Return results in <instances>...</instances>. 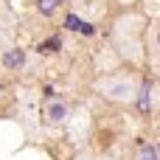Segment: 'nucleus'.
I'll list each match as a JSON object with an SVG mask.
<instances>
[{
	"mask_svg": "<svg viewBox=\"0 0 160 160\" xmlns=\"http://www.w3.org/2000/svg\"><path fill=\"white\" fill-rule=\"evenodd\" d=\"M59 48H62V39H59V37H51V39L39 42V51H42V53H53V51H59Z\"/></svg>",
	"mask_w": 160,
	"mask_h": 160,
	"instance_id": "obj_6",
	"label": "nucleus"
},
{
	"mask_svg": "<svg viewBox=\"0 0 160 160\" xmlns=\"http://www.w3.org/2000/svg\"><path fill=\"white\" fill-rule=\"evenodd\" d=\"M138 160H160V152H158V143H146L141 149V158Z\"/></svg>",
	"mask_w": 160,
	"mask_h": 160,
	"instance_id": "obj_7",
	"label": "nucleus"
},
{
	"mask_svg": "<svg viewBox=\"0 0 160 160\" xmlns=\"http://www.w3.org/2000/svg\"><path fill=\"white\" fill-rule=\"evenodd\" d=\"M59 3H62V0H37V8H39V14L48 17V14H53V11L59 8Z\"/></svg>",
	"mask_w": 160,
	"mask_h": 160,
	"instance_id": "obj_5",
	"label": "nucleus"
},
{
	"mask_svg": "<svg viewBox=\"0 0 160 160\" xmlns=\"http://www.w3.org/2000/svg\"><path fill=\"white\" fill-rule=\"evenodd\" d=\"M65 118H68V107H65V101H51V104L45 107V121H48V124L59 127V124H65Z\"/></svg>",
	"mask_w": 160,
	"mask_h": 160,
	"instance_id": "obj_1",
	"label": "nucleus"
},
{
	"mask_svg": "<svg viewBox=\"0 0 160 160\" xmlns=\"http://www.w3.org/2000/svg\"><path fill=\"white\" fill-rule=\"evenodd\" d=\"M152 90H155L152 82H143V84H141V93H138V107H141V112H149V110H152Z\"/></svg>",
	"mask_w": 160,
	"mask_h": 160,
	"instance_id": "obj_2",
	"label": "nucleus"
},
{
	"mask_svg": "<svg viewBox=\"0 0 160 160\" xmlns=\"http://www.w3.org/2000/svg\"><path fill=\"white\" fill-rule=\"evenodd\" d=\"M65 28H68V31H82V34H87V37H90V34L96 31V28H93L90 22H82V20L76 17V14H68V17H65Z\"/></svg>",
	"mask_w": 160,
	"mask_h": 160,
	"instance_id": "obj_3",
	"label": "nucleus"
},
{
	"mask_svg": "<svg viewBox=\"0 0 160 160\" xmlns=\"http://www.w3.org/2000/svg\"><path fill=\"white\" fill-rule=\"evenodd\" d=\"M22 62H25V53H22L20 48H11V51H8V53L3 56V65H6L8 70H17V68L22 65Z\"/></svg>",
	"mask_w": 160,
	"mask_h": 160,
	"instance_id": "obj_4",
	"label": "nucleus"
}]
</instances>
